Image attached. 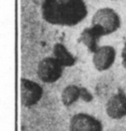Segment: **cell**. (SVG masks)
<instances>
[{
    "label": "cell",
    "instance_id": "cell-1",
    "mask_svg": "<svg viewBox=\"0 0 126 131\" xmlns=\"http://www.w3.org/2000/svg\"><path fill=\"white\" fill-rule=\"evenodd\" d=\"M41 16L47 23L59 26H74L87 15L84 0H43Z\"/></svg>",
    "mask_w": 126,
    "mask_h": 131
},
{
    "label": "cell",
    "instance_id": "cell-2",
    "mask_svg": "<svg viewBox=\"0 0 126 131\" xmlns=\"http://www.w3.org/2000/svg\"><path fill=\"white\" fill-rule=\"evenodd\" d=\"M92 25L99 27L104 36L114 33L120 27V17L115 10L111 8L98 10L92 19Z\"/></svg>",
    "mask_w": 126,
    "mask_h": 131
},
{
    "label": "cell",
    "instance_id": "cell-3",
    "mask_svg": "<svg viewBox=\"0 0 126 131\" xmlns=\"http://www.w3.org/2000/svg\"><path fill=\"white\" fill-rule=\"evenodd\" d=\"M63 66L55 57H46L38 64L37 75L44 83H54L62 75Z\"/></svg>",
    "mask_w": 126,
    "mask_h": 131
},
{
    "label": "cell",
    "instance_id": "cell-4",
    "mask_svg": "<svg viewBox=\"0 0 126 131\" xmlns=\"http://www.w3.org/2000/svg\"><path fill=\"white\" fill-rule=\"evenodd\" d=\"M21 102L26 107L36 104L43 97V90L36 82L27 79H22L20 82Z\"/></svg>",
    "mask_w": 126,
    "mask_h": 131
},
{
    "label": "cell",
    "instance_id": "cell-5",
    "mask_svg": "<svg viewBox=\"0 0 126 131\" xmlns=\"http://www.w3.org/2000/svg\"><path fill=\"white\" fill-rule=\"evenodd\" d=\"M70 131H102L101 123L93 116L85 113L74 115L70 120Z\"/></svg>",
    "mask_w": 126,
    "mask_h": 131
},
{
    "label": "cell",
    "instance_id": "cell-6",
    "mask_svg": "<svg viewBox=\"0 0 126 131\" xmlns=\"http://www.w3.org/2000/svg\"><path fill=\"white\" fill-rule=\"evenodd\" d=\"M116 50L111 46L99 47L93 53L92 61L98 71H106L112 66L115 61Z\"/></svg>",
    "mask_w": 126,
    "mask_h": 131
},
{
    "label": "cell",
    "instance_id": "cell-7",
    "mask_svg": "<svg viewBox=\"0 0 126 131\" xmlns=\"http://www.w3.org/2000/svg\"><path fill=\"white\" fill-rule=\"evenodd\" d=\"M107 115L112 119H121L126 116V95L120 92L112 96L106 104Z\"/></svg>",
    "mask_w": 126,
    "mask_h": 131
},
{
    "label": "cell",
    "instance_id": "cell-8",
    "mask_svg": "<svg viewBox=\"0 0 126 131\" xmlns=\"http://www.w3.org/2000/svg\"><path fill=\"white\" fill-rule=\"evenodd\" d=\"M103 36H104L103 30L99 27L92 25L91 28H86L83 30L80 35V41L87 47L90 52L94 53L99 48L98 42H99V38Z\"/></svg>",
    "mask_w": 126,
    "mask_h": 131
},
{
    "label": "cell",
    "instance_id": "cell-9",
    "mask_svg": "<svg viewBox=\"0 0 126 131\" xmlns=\"http://www.w3.org/2000/svg\"><path fill=\"white\" fill-rule=\"evenodd\" d=\"M54 57L61 64L63 67H73L75 64L76 59L67 50L63 44L56 43L53 48Z\"/></svg>",
    "mask_w": 126,
    "mask_h": 131
},
{
    "label": "cell",
    "instance_id": "cell-10",
    "mask_svg": "<svg viewBox=\"0 0 126 131\" xmlns=\"http://www.w3.org/2000/svg\"><path fill=\"white\" fill-rule=\"evenodd\" d=\"M81 87L74 85H67L61 93V101L65 106L68 107L80 98Z\"/></svg>",
    "mask_w": 126,
    "mask_h": 131
},
{
    "label": "cell",
    "instance_id": "cell-11",
    "mask_svg": "<svg viewBox=\"0 0 126 131\" xmlns=\"http://www.w3.org/2000/svg\"><path fill=\"white\" fill-rule=\"evenodd\" d=\"M80 98L86 102H91L92 100V95L88 92L85 87H81V92H80Z\"/></svg>",
    "mask_w": 126,
    "mask_h": 131
},
{
    "label": "cell",
    "instance_id": "cell-12",
    "mask_svg": "<svg viewBox=\"0 0 126 131\" xmlns=\"http://www.w3.org/2000/svg\"><path fill=\"white\" fill-rule=\"evenodd\" d=\"M122 57H123V58H126V41H125L124 46H123V51H122Z\"/></svg>",
    "mask_w": 126,
    "mask_h": 131
},
{
    "label": "cell",
    "instance_id": "cell-13",
    "mask_svg": "<svg viewBox=\"0 0 126 131\" xmlns=\"http://www.w3.org/2000/svg\"><path fill=\"white\" fill-rule=\"evenodd\" d=\"M122 64H123V67H124V68H126V58H123V59Z\"/></svg>",
    "mask_w": 126,
    "mask_h": 131
}]
</instances>
